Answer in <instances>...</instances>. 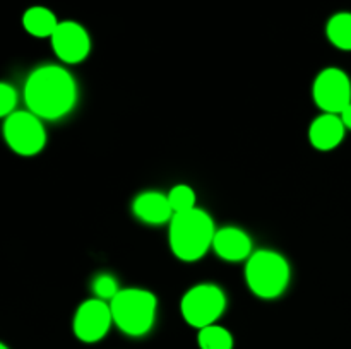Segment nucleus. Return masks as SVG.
Segmentation results:
<instances>
[{
	"mask_svg": "<svg viewBox=\"0 0 351 349\" xmlns=\"http://www.w3.org/2000/svg\"><path fill=\"white\" fill-rule=\"evenodd\" d=\"M75 98L77 89L74 79L58 65H41L34 68L24 84L27 109L40 118H62L74 108Z\"/></svg>",
	"mask_w": 351,
	"mask_h": 349,
	"instance_id": "f257e3e1",
	"label": "nucleus"
},
{
	"mask_svg": "<svg viewBox=\"0 0 351 349\" xmlns=\"http://www.w3.org/2000/svg\"><path fill=\"white\" fill-rule=\"evenodd\" d=\"M215 224L208 212L194 207L170 219V246L175 257L185 262L201 259L215 238Z\"/></svg>",
	"mask_w": 351,
	"mask_h": 349,
	"instance_id": "f03ea898",
	"label": "nucleus"
},
{
	"mask_svg": "<svg viewBox=\"0 0 351 349\" xmlns=\"http://www.w3.org/2000/svg\"><path fill=\"white\" fill-rule=\"evenodd\" d=\"M158 301L153 293L137 287L120 289L110 300L113 324L130 337L146 335L156 320Z\"/></svg>",
	"mask_w": 351,
	"mask_h": 349,
	"instance_id": "7ed1b4c3",
	"label": "nucleus"
},
{
	"mask_svg": "<svg viewBox=\"0 0 351 349\" xmlns=\"http://www.w3.org/2000/svg\"><path fill=\"white\" fill-rule=\"evenodd\" d=\"M245 279L256 296L278 298L288 286L290 266L283 255L271 250H259L247 260Z\"/></svg>",
	"mask_w": 351,
	"mask_h": 349,
	"instance_id": "20e7f679",
	"label": "nucleus"
},
{
	"mask_svg": "<svg viewBox=\"0 0 351 349\" xmlns=\"http://www.w3.org/2000/svg\"><path fill=\"white\" fill-rule=\"evenodd\" d=\"M226 307V296L216 284L204 283L191 287L180 301L184 320L195 328L216 324Z\"/></svg>",
	"mask_w": 351,
	"mask_h": 349,
	"instance_id": "39448f33",
	"label": "nucleus"
},
{
	"mask_svg": "<svg viewBox=\"0 0 351 349\" xmlns=\"http://www.w3.org/2000/svg\"><path fill=\"white\" fill-rule=\"evenodd\" d=\"M3 139L14 153L34 156L47 142V132L40 116L27 112H14L3 122Z\"/></svg>",
	"mask_w": 351,
	"mask_h": 349,
	"instance_id": "423d86ee",
	"label": "nucleus"
},
{
	"mask_svg": "<svg viewBox=\"0 0 351 349\" xmlns=\"http://www.w3.org/2000/svg\"><path fill=\"white\" fill-rule=\"evenodd\" d=\"M314 101L324 113H339L351 103V81L345 70L328 67L315 77Z\"/></svg>",
	"mask_w": 351,
	"mask_h": 349,
	"instance_id": "0eeeda50",
	"label": "nucleus"
},
{
	"mask_svg": "<svg viewBox=\"0 0 351 349\" xmlns=\"http://www.w3.org/2000/svg\"><path fill=\"white\" fill-rule=\"evenodd\" d=\"M112 324L113 317L110 303H106L101 298H91L77 308L72 328L79 341L93 344V342L101 341L108 334Z\"/></svg>",
	"mask_w": 351,
	"mask_h": 349,
	"instance_id": "6e6552de",
	"label": "nucleus"
},
{
	"mask_svg": "<svg viewBox=\"0 0 351 349\" xmlns=\"http://www.w3.org/2000/svg\"><path fill=\"white\" fill-rule=\"evenodd\" d=\"M51 47L55 55L65 64H79L84 60L91 48L89 34L84 27L74 21L58 23L57 29L51 34Z\"/></svg>",
	"mask_w": 351,
	"mask_h": 349,
	"instance_id": "1a4fd4ad",
	"label": "nucleus"
},
{
	"mask_svg": "<svg viewBox=\"0 0 351 349\" xmlns=\"http://www.w3.org/2000/svg\"><path fill=\"white\" fill-rule=\"evenodd\" d=\"M346 127L336 113H322L312 122L308 129L311 144L319 151H331L338 147L345 139Z\"/></svg>",
	"mask_w": 351,
	"mask_h": 349,
	"instance_id": "9d476101",
	"label": "nucleus"
},
{
	"mask_svg": "<svg viewBox=\"0 0 351 349\" xmlns=\"http://www.w3.org/2000/svg\"><path fill=\"white\" fill-rule=\"evenodd\" d=\"M213 248L221 259L230 260V262H239V260L250 257L252 243H250L249 235L240 228H226L218 229L213 238Z\"/></svg>",
	"mask_w": 351,
	"mask_h": 349,
	"instance_id": "9b49d317",
	"label": "nucleus"
},
{
	"mask_svg": "<svg viewBox=\"0 0 351 349\" xmlns=\"http://www.w3.org/2000/svg\"><path fill=\"white\" fill-rule=\"evenodd\" d=\"M134 214L149 224H161L173 218V211L167 195L160 192H144L134 201Z\"/></svg>",
	"mask_w": 351,
	"mask_h": 349,
	"instance_id": "f8f14e48",
	"label": "nucleus"
},
{
	"mask_svg": "<svg viewBox=\"0 0 351 349\" xmlns=\"http://www.w3.org/2000/svg\"><path fill=\"white\" fill-rule=\"evenodd\" d=\"M23 26L31 36L36 38H51L53 31L57 29V16L50 9L41 5L29 7L23 16Z\"/></svg>",
	"mask_w": 351,
	"mask_h": 349,
	"instance_id": "ddd939ff",
	"label": "nucleus"
},
{
	"mask_svg": "<svg viewBox=\"0 0 351 349\" xmlns=\"http://www.w3.org/2000/svg\"><path fill=\"white\" fill-rule=\"evenodd\" d=\"M328 40L336 48L351 51V12H338L328 21L326 26Z\"/></svg>",
	"mask_w": 351,
	"mask_h": 349,
	"instance_id": "4468645a",
	"label": "nucleus"
},
{
	"mask_svg": "<svg viewBox=\"0 0 351 349\" xmlns=\"http://www.w3.org/2000/svg\"><path fill=\"white\" fill-rule=\"evenodd\" d=\"M199 349H233V335L228 328L221 325H208L199 328Z\"/></svg>",
	"mask_w": 351,
	"mask_h": 349,
	"instance_id": "2eb2a0df",
	"label": "nucleus"
},
{
	"mask_svg": "<svg viewBox=\"0 0 351 349\" xmlns=\"http://www.w3.org/2000/svg\"><path fill=\"white\" fill-rule=\"evenodd\" d=\"M167 197L173 214H180L195 207V192L189 185H175Z\"/></svg>",
	"mask_w": 351,
	"mask_h": 349,
	"instance_id": "dca6fc26",
	"label": "nucleus"
},
{
	"mask_svg": "<svg viewBox=\"0 0 351 349\" xmlns=\"http://www.w3.org/2000/svg\"><path fill=\"white\" fill-rule=\"evenodd\" d=\"M93 291L101 300H112L117 293H119V284H117L115 277L110 274H99L93 283Z\"/></svg>",
	"mask_w": 351,
	"mask_h": 349,
	"instance_id": "f3484780",
	"label": "nucleus"
},
{
	"mask_svg": "<svg viewBox=\"0 0 351 349\" xmlns=\"http://www.w3.org/2000/svg\"><path fill=\"white\" fill-rule=\"evenodd\" d=\"M17 105V92L7 82H0V118L9 116L14 113V108Z\"/></svg>",
	"mask_w": 351,
	"mask_h": 349,
	"instance_id": "a211bd4d",
	"label": "nucleus"
},
{
	"mask_svg": "<svg viewBox=\"0 0 351 349\" xmlns=\"http://www.w3.org/2000/svg\"><path fill=\"white\" fill-rule=\"evenodd\" d=\"M339 118H341L343 125H345L348 130H351V103L345 109H343L341 113H339Z\"/></svg>",
	"mask_w": 351,
	"mask_h": 349,
	"instance_id": "6ab92c4d",
	"label": "nucleus"
},
{
	"mask_svg": "<svg viewBox=\"0 0 351 349\" xmlns=\"http://www.w3.org/2000/svg\"><path fill=\"white\" fill-rule=\"evenodd\" d=\"M0 349H9V348H7V346L3 344V342H0Z\"/></svg>",
	"mask_w": 351,
	"mask_h": 349,
	"instance_id": "aec40b11",
	"label": "nucleus"
}]
</instances>
